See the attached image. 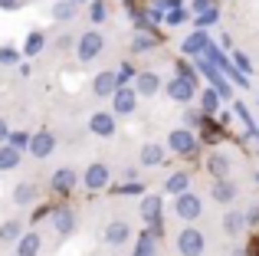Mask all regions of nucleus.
<instances>
[{
	"instance_id": "1",
	"label": "nucleus",
	"mask_w": 259,
	"mask_h": 256,
	"mask_svg": "<svg viewBox=\"0 0 259 256\" xmlns=\"http://www.w3.org/2000/svg\"><path fill=\"white\" fill-rule=\"evenodd\" d=\"M174 210H177V217H181V220H197V217H200V210H203V204H200L197 194L181 191V194H177V200H174Z\"/></svg>"
},
{
	"instance_id": "2",
	"label": "nucleus",
	"mask_w": 259,
	"mask_h": 256,
	"mask_svg": "<svg viewBox=\"0 0 259 256\" xmlns=\"http://www.w3.org/2000/svg\"><path fill=\"white\" fill-rule=\"evenodd\" d=\"M197 69H200V72H203V76H207V79H210V82H213V86H217V96H223V99H230V79H223V76H220V69H217V66H213V63H210V59H207V56H203V53H200V59H197Z\"/></svg>"
},
{
	"instance_id": "3",
	"label": "nucleus",
	"mask_w": 259,
	"mask_h": 256,
	"mask_svg": "<svg viewBox=\"0 0 259 256\" xmlns=\"http://www.w3.org/2000/svg\"><path fill=\"white\" fill-rule=\"evenodd\" d=\"M177 250H181L184 256H200L203 253V233L194 230V227L181 230V237H177Z\"/></svg>"
},
{
	"instance_id": "4",
	"label": "nucleus",
	"mask_w": 259,
	"mask_h": 256,
	"mask_svg": "<svg viewBox=\"0 0 259 256\" xmlns=\"http://www.w3.org/2000/svg\"><path fill=\"white\" fill-rule=\"evenodd\" d=\"M167 96L174 99V102H190V99H194V82H190V79H181L177 76L171 86H167Z\"/></svg>"
},
{
	"instance_id": "5",
	"label": "nucleus",
	"mask_w": 259,
	"mask_h": 256,
	"mask_svg": "<svg viewBox=\"0 0 259 256\" xmlns=\"http://www.w3.org/2000/svg\"><path fill=\"white\" fill-rule=\"evenodd\" d=\"M99 50H102V36L99 33H85L82 39H79V59H95L99 56Z\"/></svg>"
},
{
	"instance_id": "6",
	"label": "nucleus",
	"mask_w": 259,
	"mask_h": 256,
	"mask_svg": "<svg viewBox=\"0 0 259 256\" xmlns=\"http://www.w3.org/2000/svg\"><path fill=\"white\" fill-rule=\"evenodd\" d=\"M207 43H210V36H207L203 30H197V33H190V36L181 43V50L187 53V56H200V53L207 50Z\"/></svg>"
},
{
	"instance_id": "7",
	"label": "nucleus",
	"mask_w": 259,
	"mask_h": 256,
	"mask_svg": "<svg viewBox=\"0 0 259 256\" xmlns=\"http://www.w3.org/2000/svg\"><path fill=\"white\" fill-rule=\"evenodd\" d=\"M135 96H138V92H135V89H125V86H121V89H115V92H112L115 112H118V115H128V112L135 109Z\"/></svg>"
},
{
	"instance_id": "8",
	"label": "nucleus",
	"mask_w": 259,
	"mask_h": 256,
	"mask_svg": "<svg viewBox=\"0 0 259 256\" xmlns=\"http://www.w3.org/2000/svg\"><path fill=\"white\" fill-rule=\"evenodd\" d=\"M53 145H56V138H53L50 132H39V135H33V138H30V145H26V148H30L36 158H46V154L53 151Z\"/></svg>"
},
{
	"instance_id": "9",
	"label": "nucleus",
	"mask_w": 259,
	"mask_h": 256,
	"mask_svg": "<svg viewBox=\"0 0 259 256\" xmlns=\"http://www.w3.org/2000/svg\"><path fill=\"white\" fill-rule=\"evenodd\" d=\"M167 145H171L174 151H181V154H190L197 148V141H194V135H190V132H184V128H181V132H171Z\"/></svg>"
},
{
	"instance_id": "10",
	"label": "nucleus",
	"mask_w": 259,
	"mask_h": 256,
	"mask_svg": "<svg viewBox=\"0 0 259 256\" xmlns=\"http://www.w3.org/2000/svg\"><path fill=\"white\" fill-rule=\"evenodd\" d=\"M89 128H92L95 135H102V138H105V135H112V132H115V118L108 115V112H95L92 122H89Z\"/></svg>"
},
{
	"instance_id": "11",
	"label": "nucleus",
	"mask_w": 259,
	"mask_h": 256,
	"mask_svg": "<svg viewBox=\"0 0 259 256\" xmlns=\"http://www.w3.org/2000/svg\"><path fill=\"white\" fill-rule=\"evenodd\" d=\"M85 184L92 187V191L105 187V184H108V167H105V164H92V167L85 171Z\"/></svg>"
},
{
	"instance_id": "12",
	"label": "nucleus",
	"mask_w": 259,
	"mask_h": 256,
	"mask_svg": "<svg viewBox=\"0 0 259 256\" xmlns=\"http://www.w3.org/2000/svg\"><path fill=\"white\" fill-rule=\"evenodd\" d=\"M161 86V79L154 76V72H141L138 76V96H154Z\"/></svg>"
},
{
	"instance_id": "13",
	"label": "nucleus",
	"mask_w": 259,
	"mask_h": 256,
	"mask_svg": "<svg viewBox=\"0 0 259 256\" xmlns=\"http://www.w3.org/2000/svg\"><path fill=\"white\" fill-rule=\"evenodd\" d=\"M17 164H20V148H13V145L0 148V171H10Z\"/></svg>"
},
{
	"instance_id": "14",
	"label": "nucleus",
	"mask_w": 259,
	"mask_h": 256,
	"mask_svg": "<svg viewBox=\"0 0 259 256\" xmlns=\"http://www.w3.org/2000/svg\"><path fill=\"white\" fill-rule=\"evenodd\" d=\"M36 250H39V237H36V233L20 237V243H17V253L20 256H36Z\"/></svg>"
},
{
	"instance_id": "15",
	"label": "nucleus",
	"mask_w": 259,
	"mask_h": 256,
	"mask_svg": "<svg viewBox=\"0 0 259 256\" xmlns=\"http://www.w3.org/2000/svg\"><path fill=\"white\" fill-rule=\"evenodd\" d=\"M115 89H118V82H115V72H102V76L95 79V92H99V96H112Z\"/></svg>"
},
{
	"instance_id": "16",
	"label": "nucleus",
	"mask_w": 259,
	"mask_h": 256,
	"mask_svg": "<svg viewBox=\"0 0 259 256\" xmlns=\"http://www.w3.org/2000/svg\"><path fill=\"white\" fill-rule=\"evenodd\" d=\"M72 184H76V174H72L69 167H59L56 178H53V187H56V191H72Z\"/></svg>"
},
{
	"instance_id": "17",
	"label": "nucleus",
	"mask_w": 259,
	"mask_h": 256,
	"mask_svg": "<svg viewBox=\"0 0 259 256\" xmlns=\"http://www.w3.org/2000/svg\"><path fill=\"white\" fill-rule=\"evenodd\" d=\"M105 240H108V243H125V240H128V227L121 224V220L108 224V230H105Z\"/></svg>"
},
{
	"instance_id": "18",
	"label": "nucleus",
	"mask_w": 259,
	"mask_h": 256,
	"mask_svg": "<svg viewBox=\"0 0 259 256\" xmlns=\"http://www.w3.org/2000/svg\"><path fill=\"white\" fill-rule=\"evenodd\" d=\"M233 194H236V187L227 184V181H220V184L213 187V197L220 200V204H230V200H233Z\"/></svg>"
},
{
	"instance_id": "19",
	"label": "nucleus",
	"mask_w": 259,
	"mask_h": 256,
	"mask_svg": "<svg viewBox=\"0 0 259 256\" xmlns=\"http://www.w3.org/2000/svg\"><path fill=\"white\" fill-rule=\"evenodd\" d=\"M158 210H161V200L158 197H145V204H141V217H145V220H158Z\"/></svg>"
},
{
	"instance_id": "20",
	"label": "nucleus",
	"mask_w": 259,
	"mask_h": 256,
	"mask_svg": "<svg viewBox=\"0 0 259 256\" xmlns=\"http://www.w3.org/2000/svg\"><path fill=\"white\" fill-rule=\"evenodd\" d=\"M53 224H56L59 233H69L72 230V214L69 210H56V214H53Z\"/></svg>"
},
{
	"instance_id": "21",
	"label": "nucleus",
	"mask_w": 259,
	"mask_h": 256,
	"mask_svg": "<svg viewBox=\"0 0 259 256\" xmlns=\"http://www.w3.org/2000/svg\"><path fill=\"white\" fill-rule=\"evenodd\" d=\"M217 20H220V10H217V7H207V10H200V17H197V30L217 23Z\"/></svg>"
},
{
	"instance_id": "22",
	"label": "nucleus",
	"mask_w": 259,
	"mask_h": 256,
	"mask_svg": "<svg viewBox=\"0 0 259 256\" xmlns=\"http://www.w3.org/2000/svg\"><path fill=\"white\" fill-rule=\"evenodd\" d=\"M161 158H164V151H161L158 145H148L145 151H141V161H145V164H161Z\"/></svg>"
},
{
	"instance_id": "23",
	"label": "nucleus",
	"mask_w": 259,
	"mask_h": 256,
	"mask_svg": "<svg viewBox=\"0 0 259 256\" xmlns=\"http://www.w3.org/2000/svg\"><path fill=\"white\" fill-rule=\"evenodd\" d=\"M72 13H76L72 0H63V4H56V7H53V17H56V20H72Z\"/></svg>"
},
{
	"instance_id": "24",
	"label": "nucleus",
	"mask_w": 259,
	"mask_h": 256,
	"mask_svg": "<svg viewBox=\"0 0 259 256\" xmlns=\"http://www.w3.org/2000/svg\"><path fill=\"white\" fill-rule=\"evenodd\" d=\"M43 43H46V39H43V33H30V39H26V46H23V50L30 53V56H36V53L43 50Z\"/></svg>"
},
{
	"instance_id": "25",
	"label": "nucleus",
	"mask_w": 259,
	"mask_h": 256,
	"mask_svg": "<svg viewBox=\"0 0 259 256\" xmlns=\"http://www.w3.org/2000/svg\"><path fill=\"white\" fill-rule=\"evenodd\" d=\"M167 191H171V194L187 191V174H174V178H167Z\"/></svg>"
},
{
	"instance_id": "26",
	"label": "nucleus",
	"mask_w": 259,
	"mask_h": 256,
	"mask_svg": "<svg viewBox=\"0 0 259 256\" xmlns=\"http://www.w3.org/2000/svg\"><path fill=\"white\" fill-rule=\"evenodd\" d=\"M217 99H220V96H217L213 89L203 92V115H213V112H217Z\"/></svg>"
},
{
	"instance_id": "27",
	"label": "nucleus",
	"mask_w": 259,
	"mask_h": 256,
	"mask_svg": "<svg viewBox=\"0 0 259 256\" xmlns=\"http://www.w3.org/2000/svg\"><path fill=\"white\" fill-rule=\"evenodd\" d=\"M223 227H227V233H240L243 230V217H240V214H227Z\"/></svg>"
},
{
	"instance_id": "28",
	"label": "nucleus",
	"mask_w": 259,
	"mask_h": 256,
	"mask_svg": "<svg viewBox=\"0 0 259 256\" xmlns=\"http://www.w3.org/2000/svg\"><path fill=\"white\" fill-rule=\"evenodd\" d=\"M7 141H10L13 148H20V151H23V148L30 145V135H26V132H13V135H7Z\"/></svg>"
},
{
	"instance_id": "29",
	"label": "nucleus",
	"mask_w": 259,
	"mask_h": 256,
	"mask_svg": "<svg viewBox=\"0 0 259 256\" xmlns=\"http://www.w3.org/2000/svg\"><path fill=\"white\" fill-rule=\"evenodd\" d=\"M89 20H92V23H102V20H105V4H102V0H92V10H89Z\"/></svg>"
},
{
	"instance_id": "30",
	"label": "nucleus",
	"mask_w": 259,
	"mask_h": 256,
	"mask_svg": "<svg viewBox=\"0 0 259 256\" xmlns=\"http://www.w3.org/2000/svg\"><path fill=\"white\" fill-rule=\"evenodd\" d=\"M184 20H187V10H184V7L181 4H177V7H171V13H167V23H184Z\"/></svg>"
},
{
	"instance_id": "31",
	"label": "nucleus",
	"mask_w": 259,
	"mask_h": 256,
	"mask_svg": "<svg viewBox=\"0 0 259 256\" xmlns=\"http://www.w3.org/2000/svg\"><path fill=\"white\" fill-rule=\"evenodd\" d=\"M0 237H4V240H17V237H20V224H13V220H10V224H4Z\"/></svg>"
},
{
	"instance_id": "32",
	"label": "nucleus",
	"mask_w": 259,
	"mask_h": 256,
	"mask_svg": "<svg viewBox=\"0 0 259 256\" xmlns=\"http://www.w3.org/2000/svg\"><path fill=\"white\" fill-rule=\"evenodd\" d=\"M128 79H135V69H132V66H121V69L115 72V82H118V86H125Z\"/></svg>"
},
{
	"instance_id": "33",
	"label": "nucleus",
	"mask_w": 259,
	"mask_h": 256,
	"mask_svg": "<svg viewBox=\"0 0 259 256\" xmlns=\"http://www.w3.org/2000/svg\"><path fill=\"white\" fill-rule=\"evenodd\" d=\"M151 233H141V243H138V256H151Z\"/></svg>"
},
{
	"instance_id": "34",
	"label": "nucleus",
	"mask_w": 259,
	"mask_h": 256,
	"mask_svg": "<svg viewBox=\"0 0 259 256\" xmlns=\"http://www.w3.org/2000/svg\"><path fill=\"white\" fill-rule=\"evenodd\" d=\"M30 197H33V187L30 184L17 187V204H30Z\"/></svg>"
},
{
	"instance_id": "35",
	"label": "nucleus",
	"mask_w": 259,
	"mask_h": 256,
	"mask_svg": "<svg viewBox=\"0 0 259 256\" xmlns=\"http://www.w3.org/2000/svg\"><path fill=\"white\" fill-rule=\"evenodd\" d=\"M151 46H154V43H151V36H145V33H141V36H138V39H135V50H138V53H145V50H151Z\"/></svg>"
},
{
	"instance_id": "36",
	"label": "nucleus",
	"mask_w": 259,
	"mask_h": 256,
	"mask_svg": "<svg viewBox=\"0 0 259 256\" xmlns=\"http://www.w3.org/2000/svg\"><path fill=\"white\" fill-rule=\"evenodd\" d=\"M210 171H213V174H227V161H223L220 154H217V158L210 161Z\"/></svg>"
},
{
	"instance_id": "37",
	"label": "nucleus",
	"mask_w": 259,
	"mask_h": 256,
	"mask_svg": "<svg viewBox=\"0 0 259 256\" xmlns=\"http://www.w3.org/2000/svg\"><path fill=\"white\" fill-rule=\"evenodd\" d=\"M236 115H240V118H243V122H246V128H249V132H256V125H253V118H249V112H246V109H243V105H236Z\"/></svg>"
},
{
	"instance_id": "38",
	"label": "nucleus",
	"mask_w": 259,
	"mask_h": 256,
	"mask_svg": "<svg viewBox=\"0 0 259 256\" xmlns=\"http://www.w3.org/2000/svg\"><path fill=\"white\" fill-rule=\"evenodd\" d=\"M17 53H13V50H0V63H17Z\"/></svg>"
},
{
	"instance_id": "39",
	"label": "nucleus",
	"mask_w": 259,
	"mask_h": 256,
	"mask_svg": "<svg viewBox=\"0 0 259 256\" xmlns=\"http://www.w3.org/2000/svg\"><path fill=\"white\" fill-rule=\"evenodd\" d=\"M233 59H236V66H240L243 72H249V59L243 56V53H233Z\"/></svg>"
},
{
	"instance_id": "40",
	"label": "nucleus",
	"mask_w": 259,
	"mask_h": 256,
	"mask_svg": "<svg viewBox=\"0 0 259 256\" xmlns=\"http://www.w3.org/2000/svg\"><path fill=\"white\" fill-rule=\"evenodd\" d=\"M207 7H213V0H194V10H197V13L207 10Z\"/></svg>"
},
{
	"instance_id": "41",
	"label": "nucleus",
	"mask_w": 259,
	"mask_h": 256,
	"mask_svg": "<svg viewBox=\"0 0 259 256\" xmlns=\"http://www.w3.org/2000/svg\"><path fill=\"white\" fill-rule=\"evenodd\" d=\"M246 220H249V224H259V207H249V214H246Z\"/></svg>"
},
{
	"instance_id": "42",
	"label": "nucleus",
	"mask_w": 259,
	"mask_h": 256,
	"mask_svg": "<svg viewBox=\"0 0 259 256\" xmlns=\"http://www.w3.org/2000/svg\"><path fill=\"white\" fill-rule=\"evenodd\" d=\"M7 135H10V128H7V122L0 118V141H7Z\"/></svg>"
},
{
	"instance_id": "43",
	"label": "nucleus",
	"mask_w": 259,
	"mask_h": 256,
	"mask_svg": "<svg viewBox=\"0 0 259 256\" xmlns=\"http://www.w3.org/2000/svg\"><path fill=\"white\" fill-rule=\"evenodd\" d=\"M249 256H259V240H253V243H249Z\"/></svg>"
},
{
	"instance_id": "44",
	"label": "nucleus",
	"mask_w": 259,
	"mask_h": 256,
	"mask_svg": "<svg viewBox=\"0 0 259 256\" xmlns=\"http://www.w3.org/2000/svg\"><path fill=\"white\" fill-rule=\"evenodd\" d=\"M0 7H7V10H13V7H17V0H0Z\"/></svg>"
}]
</instances>
